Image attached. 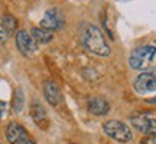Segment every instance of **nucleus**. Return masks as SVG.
Listing matches in <instances>:
<instances>
[{
  "mask_svg": "<svg viewBox=\"0 0 156 144\" xmlns=\"http://www.w3.org/2000/svg\"><path fill=\"white\" fill-rule=\"evenodd\" d=\"M81 42L85 49L97 56H108L112 53V49L107 43L101 29L93 23L84 25L81 30Z\"/></svg>",
  "mask_w": 156,
  "mask_h": 144,
  "instance_id": "nucleus-1",
  "label": "nucleus"
},
{
  "mask_svg": "<svg viewBox=\"0 0 156 144\" xmlns=\"http://www.w3.org/2000/svg\"><path fill=\"white\" fill-rule=\"evenodd\" d=\"M129 65L134 71L156 72V46L143 45L134 48L129 56Z\"/></svg>",
  "mask_w": 156,
  "mask_h": 144,
  "instance_id": "nucleus-2",
  "label": "nucleus"
},
{
  "mask_svg": "<svg viewBox=\"0 0 156 144\" xmlns=\"http://www.w3.org/2000/svg\"><path fill=\"white\" fill-rule=\"evenodd\" d=\"M103 131L107 137L113 139L117 143L126 144L133 140V131L130 130L127 124L119 121V120H108L103 124Z\"/></svg>",
  "mask_w": 156,
  "mask_h": 144,
  "instance_id": "nucleus-3",
  "label": "nucleus"
},
{
  "mask_svg": "<svg viewBox=\"0 0 156 144\" xmlns=\"http://www.w3.org/2000/svg\"><path fill=\"white\" fill-rule=\"evenodd\" d=\"M65 26V17H64V13H62L61 9L58 7H51L45 12L42 20L39 23V28L48 29L51 32L54 30H59Z\"/></svg>",
  "mask_w": 156,
  "mask_h": 144,
  "instance_id": "nucleus-4",
  "label": "nucleus"
},
{
  "mask_svg": "<svg viewBox=\"0 0 156 144\" xmlns=\"http://www.w3.org/2000/svg\"><path fill=\"white\" fill-rule=\"evenodd\" d=\"M6 139L10 144H36L26 128L15 121L6 127Z\"/></svg>",
  "mask_w": 156,
  "mask_h": 144,
  "instance_id": "nucleus-5",
  "label": "nucleus"
},
{
  "mask_svg": "<svg viewBox=\"0 0 156 144\" xmlns=\"http://www.w3.org/2000/svg\"><path fill=\"white\" fill-rule=\"evenodd\" d=\"M130 124L134 127V130L140 131L142 134H146V137L156 135V115L142 114V115L132 117Z\"/></svg>",
  "mask_w": 156,
  "mask_h": 144,
  "instance_id": "nucleus-6",
  "label": "nucleus"
},
{
  "mask_svg": "<svg viewBox=\"0 0 156 144\" xmlns=\"http://www.w3.org/2000/svg\"><path fill=\"white\" fill-rule=\"evenodd\" d=\"M15 42H16L17 50L26 58L32 56L38 50V43L35 42V39L32 38V35L29 33L28 30H23V29L17 30Z\"/></svg>",
  "mask_w": 156,
  "mask_h": 144,
  "instance_id": "nucleus-7",
  "label": "nucleus"
},
{
  "mask_svg": "<svg viewBox=\"0 0 156 144\" xmlns=\"http://www.w3.org/2000/svg\"><path fill=\"white\" fill-rule=\"evenodd\" d=\"M134 91L140 95L156 91V72H142L133 81Z\"/></svg>",
  "mask_w": 156,
  "mask_h": 144,
  "instance_id": "nucleus-8",
  "label": "nucleus"
},
{
  "mask_svg": "<svg viewBox=\"0 0 156 144\" xmlns=\"http://www.w3.org/2000/svg\"><path fill=\"white\" fill-rule=\"evenodd\" d=\"M16 28H17L16 17L10 15V13H5L2 16V22H0V35H2V42L3 43L16 32Z\"/></svg>",
  "mask_w": 156,
  "mask_h": 144,
  "instance_id": "nucleus-9",
  "label": "nucleus"
},
{
  "mask_svg": "<svg viewBox=\"0 0 156 144\" xmlns=\"http://www.w3.org/2000/svg\"><path fill=\"white\" fill-rule=\"evenodd\" d=\"M44 97L46 102L52 107H56L62 100L61 91L54 81H45L44 82Z\"/></svg>",
  "mask_w": 156,
  "mask_h": 144,
  "instance_id": "nucleus-10",
  "label": "nucleus"
},
{
  "mask_svg": "<svg viewBox=\"0 0 156 144\" xmlns=\"http://www.w3.org/2000/svg\"><path fill=\"white\" fill-rule=\"evenodd\" d=\"M30 117H32L34 122L39 128H44V130L48 128V122H49L48 112H46V110L44 108V105L41 102L35 101L34 104L30 105Z\"/></svg>",
  "mask_w": 156,
  "mask_h": 144,
  "instance_id": "nucleus-11",
  "label": "nucleus"
},
{
  "mask_svg": "<svg viewBox=\"0 0 156 144\" xmlns=\"http://www.w3.org/2000/svg\"><path fill=\"white\" fill-rule=\"evenodd\" d=\"M87 110L91 114H94V115L101 117V115H106L107 112L110 111V104H108V101L104 97H93V98L88 100Z\"/></svg>",
  "mask_w": 156,
  "mask_h": 144,
  "instance_id": "nucleus-12",
  "label": "nucleus"
},
{
  "mask_svg": "<svg viewBox=\"0 0 156 144\" xmlns=\"http://www.w3.org/2000/svg\"><path fill=\"white\" fill-rule=\"evenodd\" d=\"M30 35H32V38L35 39V42L38 45L49 43L51 40L54 39V32H51V30L44 28H32L30 29Z\"/></svg>",
  "mask_w": 156,
  "mask_h": 144,
  "instance_id": "nucleus-13",
  "label": "nucleus"
},
{
  "mask_svg": "<svg viewBox=\"0 0 156 144\" xmlns=\"http://www.w3.org/2000/svg\"><path fill=\"white\" fill-rule=\"evenodd\" d=\"M12 107L15 112H22L23 107H25V95H23V91L22 89H16V92L13 95V101H12Z\"/></svg>",
  "mask_w": 156,
  "mask_h": 144,
  "instance_id": "nucleus-14",
  "label": "nucleus"
},
{
  "mask_svg": "<svg viewBox=\"0 0 156 144\" xmlns=\"http://www.w3.org/2000/svg\"><path fill=\"white\" fill-rule=\"evenodd\" d=\"M140 144H156V135H153V137H145V139L140 141Z\"/></svg>",
  "mask_w": 156,
  "mask_h": 144,
  "instance_id": "nucleus-15",
  "label": "nucleus"
},
{
  "mask_svg": "<svg viewBox=\"0 0 156 144\" xmlns=\"http://www.w3.org/2000/svg\"><path fill=\"white\" fill-rule=\"evenodd\" d=\"M0 105H2V117H5L6 115V102L5 101H2Z\"/></svg>",
  "mask_w": 156,
  "mask_h": 144,
  "instance_id": "nucleus-16",
  "label": "nucleus"
},
{
  "mask_svg": "<svg viewBox=\"0 0 156 144\" xmlns=\"http://www.w3.org/2000/svg\"><path fill=\"white\" fill-rule=\"evenodd\" d=\"M146 102H149V104H156V97H153V98H147Z\"/></svg>",
  "mask_w": 156,
  "mask_h": 144,
  "instance_id": "nucleus-17",
  "label": "nucleus"
},
{
  "mask_svg": "<svg viewBox=\"0 0 156 144\" xmlns=\"http://www.w3.org/2000/svg\"><path fill=\"white\" fill-rule=\"evenodd\" d=\"M155 43H156V40H155Z\"/></svg>",
  "mask_w": 156,
  "mask_h": 144,
  "instance_id": "nucleus-18",
  "label": "nucleus"
}]
</instances>
